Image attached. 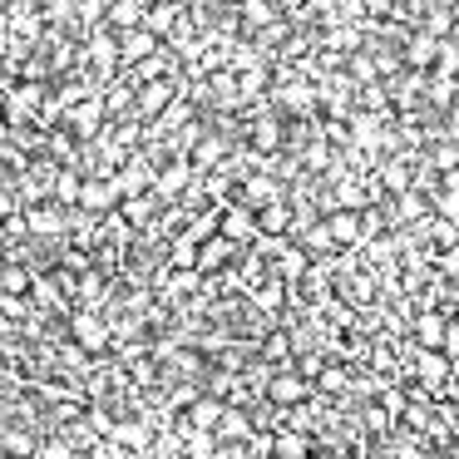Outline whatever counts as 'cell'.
<instances>
[{
	"mask_svg": "<svg viewBox=\"0 0 459 459\" xmlns=\"http://www.w3.org/2000/svg\"><path fill=\"white\" fill-rule=\"evenodd\" d=\"M114 198H119V193H114L109 178H84V183H80V198H74V203H80L90 218H100V212L114 208Z\"/></svg>",
	"mask_w": 459,
	"mask_h": 459,
	"instance_id": "obj_1",
	"label": "cell"
},
{
	"mask_svg": "<svg viewBox=\"0 0 459 459\" xmlns=\"http://www.w3.org/2000/svg\"><path fill=\"white\" fill-rule=\"evenodd\" d=\"M252 222H257L262 238H287V228H291V208H287V203H277V198H267L257 212H252Z\"/></svg>",
	"mask_w": 459,
	"mask_h": 459,
	"instance_id": "obj_2",
	"label": "cell"
},
{
	"mask_svg": "<svg viewBox=\"0 0 459 459\" xmlns=\"http://www.w3.org/2000/svg\"><path fill=\"white\" fill-rule=\"evenodd\" d=\"M153 50H159V35H149L143 25H129V30L119 35V60L124 65H139L143 55H153Z\"/></svg>",
	"mask_w": 459,
	"mask_h": 459,
	"instance_id": "obj_3",
	"label": "cell"
},
{
	"mask_svg": "<svg viewBox=\"0 0 459 459\" xmlns=\"http://www.w3.org/2000/svg\"><path fill=\"white\" fill-rule=\"evenodd\" d=\"M435 50H439V40L429 30H415L405 40V50H400V60L410 65V70H429V65H435Z\"/></svg>",
	"mask_w": 459,
	"mask_h": 459,
	"instance_id": "obj_4",
	"label": "cell"
},
{
	"mask_svg": "<svg viewBox=\"0 0 459 459\" xmlns=\"http://www.w3.org/2000/svg\"><path fill=\"white\" fill-rule=\"evenodd\" d=\"M326 232H331V242H360V238H366V228H360V212H356V208H331Z\"/></svg>",
	"mask_w": 459,
	"mask_h": 459,
	"instance_id": "obj_5",
	"label": "cell"
},
{
	"mask_svg": "<svg viewBox=\"0 0 459 459\" xmlns=\"http://www.w3.org/2000/svg\"><path fill=\"white\" fill-rule=\"evenodd\" d=\"M139 25H143L149 35H169L173 25H178V5H173V0H153L149 11L139 15Z\"/></svg>",
	"mask_w": 459,
	"mask_h": 459,
	"instance_id": "obj_6",
	"label": "cell"
},
{
	"mask_svg": "<svg viewBox=\"0 0 459 459\" xmlns=\"http://www.w3.org/2000/svg\"><path fill=\"white\" fill-rule=\"evenodd\" d=\"M169 100H173L169 80H143L139 84V114H163V109H169Z\"/></svg>",
	"mask_w": 459,
	"mask_h": 459,
	"instance_id": "obj_7",
	"label": "cell"
},
{
	"mask_svg": "<svg viewBox=\"0 0 459 459\" xmlns=\"http://www.w3.org/2000/svg\"><path fill=\"white\" fill-rule=\"evenodd\" d=\"M267 395H272V405H301L311 390H307V380H297V376H277L267 385Z\"/></svg>",
	"mask_w": 459,
	"mask_h": 459,
	"instance_id": "obj_8",
	"label": "cell"
},
{
	"mask_svg": "<svg viewBox=\"0 0 459 459\" xmlns=\"http://www.w3.org/2000/svg\"><path fill=\"white\" fill-rule=\"evenodd\" d=\"M257 232V222H252V208H222V238L242 242Z\"/></svg>",
	"mask_w": 459,
	"mask_h": 459,
	"instance_id": "obj_9",
	"label": "cell"
},
{
	"mask_svg": "<svg viewBox=\"0 0 459 459\" xmlns=\"http://www.w3.org/2000/svg\"><path fill=\"white\" fill-rule=\"evenodd\" d=\"M415 376L425 380L429 390H439V385L449 380V360L439 356V351H425V360H420V370H415Z\"/></svg>",
	"mask_w": 459,
	"mask_h": 459,
	"instance_id": "obj_10",
	"label": "cell"
},
{
	"mask_svg": "<svg viewBox=\"0 0 459 459\" xmlns=\"http://www.w3.org/2000/svg\"><path fill=\"white\" fill-rule=\"evenodd\" d=\"M74 341H80V346H90V351H100L104 341H109V331H104L100 316H80V321H74Z\"/></svg>",
	"mask_w": 459,
	"mask_h": 459,
	"instance_id": "obj_11",
	"label": "cell"
},
{
	"mask_svg": "<svg viewBox=\"0 0 459 459\" xmlns=\"http://www.w3.org/2000/svg\"><path fill=\"white\" fill-rule=\"evenodd\" d=\"M139 0H114L109 11H104V21H109V30H129V25H139Z\"/></svg>",
	"mask_w": 459,
	"mask_h": 459,
	"instance_id": "obj_12",
	"label": "cell"
},
{
	"mask_svg": "<svg viewBox=\"0 0 459 459\" xmlns=\"http://www.w3.org/2000/svg\"><path fill=\"white\" fill-rule=\"evenodd\" d=\"M252 149H257V153H277L281 149V124H272V119L252 124Z\"/></svg>",
	"mask_w": 459,
	"mask_h": 459,
	"instance_id": "obj_13",
	"label": "cell"
},
{
	"mask_svg": "<svg viewBox=\"0 0 459 459\" xmlns=\"http://www.w3.org/2000/svg\"><path fill=\"white\" fill-rule=\"evenodd\" d=\"M380 183H385L390 193H405L410 183H415V169H410L405 159H395V163H385V169H380Z\"/></svg>",
	"mask_w": 459,
	"mask_h": 459,
	"instance_id": "obj_14",
	"label": "cell"
},
{
	"mask_svg": "<svg viewBox=\"0 0 459 459\" xmlns=\"http://www.w3.org/2000/svg\"><path fill=\"white\" fill-rule=\"evenodd\" d=\"M232 247H238V242H232V238H212V242H208V247H203V252H198V267H203V272H212V267H222V262H228V257H232Z\"/></svg>",
	"mask_w": 459,
	"mask_h": 459,
	"instance_id": "obj_15",
	"label": "cell"
},
{
	"mask_svg": "<svg viewBox=\"0 0 459 459\" xmlns=\"http://www.w3.org/2000/svg\"><path fill=\"white\" fill-rule=\"evenodd\" d=\"M415 341L425 351H439V341H445V316H420L415 321Z\"/></svg>",
	"mask_w": 459,
	"mask_h": 459,
	"instance_id": "obj_16",
	"label": "cell"
},
{
	"mask_svg": "<svg viewBox=\"0 0 459 459\" xmlns=\"http://www.w3.org/2000/svg\"><path fill=\"white\" fill-rule=\"evenodd\" d=\"M272 15H277V5H272V0H242V25H247V30L267 25Z\"/></svg>",
	"mask_w": 459,
	"mask_h": 459,
	"instance_id": "obj_17",
	"label": "cell"
},
{
	"mask_svg": "<svg viewBox=\"0 0 459 459\" xmlns=\"http://www.w3.org/2000/svg\"><path fill=\"white\" fill-rule=\"evenodd\" d=\"M277 272L287 281H301V277H307V247H287V252H281V262H277Z\"/></svg>",
	"mask_w": 459,
	"mask_h": 459,
	"instance_id": "obj_18",
	"label": "cell"
},
{
	"mask_svg": "<svg viewBox=\"0 0 459 459\" xmlns=\"http://www.w3.org/2000/svg\"><path fill=\"white\" fill-rule=\"evenodd\" d=\"M311 449H307V439L301 435H277L272 439V459H307Z\"/></svg>",
	"mask_w": 459,
	"mask_h": 459,
	"instance_id": "obj_19",
	"label": "cell"
},
{
	"mask_svg": "<svg viewBox=\"0 0 459 459\" xmlns=\"http://www.w3.org/2000/svg\"><path fill=\"white\" fill-rule=\"evenodd\" d=\"M455 94H459L455 74H435V84H429V104H439V109H449V104H455Z\"/></svg>",
	"mask_w": 459,
	"mask_h": 459,
	"instance_id": "obj_20",
	"label": "cell"
},
{
	"mask_svg": "<svg viewBox=\"0 0 459 459\" xmlns=\"http://www.w3.org/2000/svg\"><path fill=\"white\" fill-rule=\"evenodd\" d=\"M218 415H222V400H218V395L198 400V405L188 410V420H193V425H203V429H208V425H218Z\"/></svg>",
	"mask_w": 459,
	"mask_h": 459,
	"instance_id": "obj_21",
	"label": "cell"
},
{
	"mask_svg": "<svg viewBox=\"0 0 459 459\" xmlns=\"http://www.w3.org/2000/svg\"><path fill=\"white\" fill-rule=\"evenodd\" d=\"M188 178H193L188 163H173V169L159 173V188H163V193H183V188H188Z\"/></svg>",
	"mask_w": 459,
	"mask_h": 459,
	"instance_id": "obj_22",
	"label": "cell"
},
{
	"mask_svg": "<svg viewBox=\"0 0 459 459\" xmlns=\"http://www.w3.org/2000/svg\"><path fill=\"white\" fill-rule=\"evenodd\" d=\"M435 74H459V45H449V40H439V50H435V65H429Z\"/></svg>",
	"mask_w": 459,
	"mask_h": 459,
	"instance_id": "obj_23",
	"label": "cell"
},
{
	"mask_svg": "<svg viewBox=\"0 0 459 459\" xmlns=\"http://www.w3.org/2000/svg\"><path fill=\"white\" fill-rule=\"evenodd\" d=\"M218 425H222V435H228V439H232V435H247V429H252V425H247V415H242L238 405H222Z\"/></svg>",
	"mask_w": 459,
	"mask_h": 459,
	"instance_id": "obj_24",
	"label": "cell"
},
{
	"mask_svg": "<svg viewBox=\"0 0 459 459\" xmlns=\"http://www.w3.org/2000/svg\"><path fill=\"white\" fill-rule=\"evenodd\" d=\"M425 212H429L425 193H415V183H410V188L400 193V218H425Z\"/></svg>",
	"mask_w": 459,
	"mask_h": 459,
	"instance_id": "obj_25",
	"label": "cell"
},
{
	"mask_svg": "<svg viewBox=\"0 0 459 459\" xmlns=\"http://www.w3.org/2000/svg\"><path fill=\"white\" fill-rule=\"evenodd\" d=\"M80 173H74V169H65L60 173V178H55V198H60V203H74V198H80Z\"/></svg>",
	"mask_w": 459,
	"mask_h": 459,
	"instance_id": "obj_26",
	"label": "cell"
},
{
	"mask_svg": "<svg viewBox=\"0 0 459 459\" xmlns=\"http://www.w3.org/2000/svg\"><path fill=\"white\" fill-rule=\"evenodd\" d=\"M124 222H134V228H143V222H149V212H153V203L149 198H139V193H134V198L129 203H124Z\"/></svg>",
	"mask_w": 459,
	"mask_h": 459,
	"instance_id": "obj_27",
	"label": "cell"
},
{
	"mask_svg": "<svg viewBox=\"0 0 459 459\" xmlns=\"http://www.w3.org/2000/svg\"><path fill=\"white\" fill-rule=\"evenodd\" d=\"M173 267H178V272H198V242H178V247H173Z\"/></svg>",
	"mask_w": 459,
	"mask_h": 459,
	"instance_id": "obj_28",
	"label": "cell"
},
{
	"mask_svg": "<svg viewBox=\"0 0 459 459\" xmlns=\"http://www.w3.org/2000/svg\"><path fill=\"white\" fill-rule=\"evenodd\" d=\"M425 30L435 35V40H439V35H449V30H455V11H449V5H439V11L425 21Z\"/></svg>",
	"mask_w": 459,
	"mask_h": 459,
	"instance_id": "obj_29",
	"label": "cell"
},
{
	"mask_svg": "<svg viewBox=\"0 0 459 459\" xmlns=\"http://www.w3.org/2000/svg\"><path fill=\"white\" fill-rule=\"evenodd\" d=\"M208 90L218 94V100H232V94H238V80H232V70H218V74L208 80Z\"/></svg>",
	"mask_w": 459,
	"mask_h": 459,
	"instance_id": "obj_30",
	"label": "cell"
},
{
	"mask_svg": "<svg viewBox=\"0 0 459 459\" xmlns=\"http://www.w3.org/2000/svg\"><path fill=\"white\" fill-rule=\"evenodd\" d=\"M218 153H222V143H218V139H203L198 149H193V169H208V163L218 159Z\"/></svg>",
	"mask_w": 459,
	"mask_h": 459,
	"instance_id": "obj_31",
	"label": "cell"
},
{
	"mask_svg": "<svg viewBox=\"0 0 459 459\" xmlns=\"http://www.w3.org/2000/svg\"><path fill=\"white\" fill-rule=\"evenodd\" d=\"M0 287H5V291L15 297V291L30 287V277H25V267H5V272H0Z\"/></svg>",
	"mask_w": 459,
	"mask_h": 459,
	"instance_id": "obj_32",
	"label": "cell"
},
{
	"mask_svg": "<svg viewBox=\"0 0 459 459\" xmlns=\"http://www.w3.org/2000/svg\"><path fill=\"white\" fill-rule=\"evenodd\" d=\"M439 356L455 360L459 356V321H445V341H439Z\"/></svg>",
	"mask_w": 459,
	"mask_h": 459,
	"instance_id": "obj_33",
	"label": "cell"
},
{
	"mask_svg": "<svg viewBox=\"0 0 459 459\" xmlns=\"http://www.w3.org/2000/svg\"><path fill=\"white\" fill-rule=\"evenodd\" d=\"M331 247H336V242H331L326 222H321V228H311V232H307V252H331Z\"/></svg>",
	"mask_w": 459,
	"mask_h": 459,
	"instance_id": "obj_34",
	"label": "cell"
},
{
	"mask_svg": "<svg viewBox=\"0 0 459 459\" xmlns=\"http://www.w3.org/2000/svg\"><path fill=\"white\" fill-rule=\"evenodd\" d=\"M439 212H445L449 222H459V188H449L445 198H439Z\"/></svg>",
	"mask_w": 459,
	"mask_h": 459,
	"instance_id": "obj_35",
	"label": "cell"
},
{
	"mask_svg": "<svg viewBox=\"0 0 459 459\" xmlns=\"http://www.w3.org/2000/svg\"><path fill=\"white\" fill-rule=\"evenodd\" d=\"M351 74H356V80H370V74H376V60H370V55H356V60H351Z\"/></svg>",
	"mask_w": 459,
	"mask_h": 459,
	"instance_id": "obj_36",
	"label": "cell"
},
{
	"mask_svg": "<svg viewBox=\"0 0 459 459\" xmlns=\"http://www.w3.org/2000/svg\"><path fill=\"white\" fill-rule=\"evenodd\" d=\"M35 455H40V459H74V449L70 445H40Z\"/></svg>",
	"mask_w": 459,
	"mask_h": 459,
	"instance_id": "obj_37",
	"label": "cell"
},
{
	"mask_svg": "<svg viewBox=\"0 0 459 459\" xmlns=\"http://www.w3.org/2000/svg\"><path fill=\"white\" fill-rule=\"evenodd\" d=\"M360 11L366 15H390L395 11V0H360Z\"/></svg>",
	"mask_w": 459,
	"mask_h": 459,
	"instance_id": "obj_38",
	"label": "cell"
},
{
	"mask_svg": "<svg viewBox=\"0 0 459 459\" xmlns=\"http://www.w3.org/2000/svg\"><path fill=\"white\" fill-rule=\"evenodd\" d=\"M435 163H439V169H455V163H459V149H455V143H445V149H435Z\"/></svg>",
	"mask_w": 459,
	"mask_h": 459,
	"instance_id": "obj_39",
	"label": "cell"
},
{
	"mask_svg": "<svg viewBox=\"0 0 459 459\" xmlns=\"http://www.w3.org/2000/svg\"><path fill=\"white\" fill-rule=\"evenodd\" d=\"M129 84H134V80H129ZM129 84H119V90H114V94H109V114H119V109H124V104H129V100H134V94H124V90H129Z\"/></svg>",
	"mask_w": 459,
	"mask_h": 459,
	"instance_id": "obj_40",
	"label": "cell"
},
{
	"mask_svg": "<svg viewBox=\"0 0 459 459\" xmlns=\"http://www.w3.org/2000/svg\"><path fill=\"white\" fill-rule=\"evenodd\" d=\"M445 272H449V277H459V242H449V247H445Z\"/></svg>",
	"mask_w": 459,
	"mask_h": 459,
	"instance_id": "obj_41",
	"label": "cell"
},
{
	"mask_svg": "<svg viewBox=\"0 0 459 459\" xmlns=\"http://www.w3.org/2000/svg\"><path fill=\"white\" fill-rule=\"evenodd\" d=\"M25 222H30L35 232H45V228H55V212H30V218H25Z\"/></svg>",
	"mask_w": 459,
	"mask_h": 459,
	"instance_id": "obj_42",
	"label": "cell"
},
{
	"mask_svg": "<svg viewBox=\"0 0 459 459\" xmlns=\"http://www.w3.org/2000/svg\"><path fill=\"white\" fill-rule=\"evenodd\" d=\"M80 11H84V21H100V15H104V0H80Z\"/></svg>",
	"mask_w": 459,
	"mask_h": 459,
	"instance_id": "obj_43",
	"label": "cell"
},
{
	"mask_svg": "<svg viewBox=\"0 0 459 459\" xmlns=\"http://www.w3.org/2000/svg\"><path fill=\"white\" fill-rule=\"evenodd\" d=\"M321 385H326V390H341V385H346V370H326V376H321Z\"/></svg>",
	"mask_w": 459,
	"mask_h": 459,
	"instance_id": "obj_44",
	"label": "cell"
},
{
	"mask_svg": "<svg viewBox=\"0 0 459 459\" xmlns=\"http://www.w3.org/2000/svg\"><path fill=\"white\" fill-rule=\"evenodd\" d=\"M60 420H80V400H60V410H55Z\"/></svg>",
	"mask_w": 459,
	"mask_h": 459,
	"instance_id": "obj_45",
	"label": "cell"
},
{
	"mask_svg": "<svg viewBox=\"0 0 459 459\" xmlns=\"http://www.w3.org/2000/svg\"><path fill=\"white\" fill-rule=\"evenodd\" d=\"M267 356H272V360L287 356V336H272V341H267Z\"/></svg>",
	"mask_w": 459,
	"mask_h": 459,
	"instance_id": "obj_46",
	"label": "cell"
},
{
	"mask_svg": "<svg viewBox=\"0 0 459 459\" xmlns=\"http://www.w3.org/2000/svg\"><path fill=\"white\" fill-rule=\"evenodd\" d=\"M277 11H307V0H272Z\"/></svg>",
	"mask_w": 459,
	"mask_h": 459,
	"instance_id": "obj_47",
	"label": "cell"
},
{
	"mask_svg": "<svg viewBox=\"0 0 459 459\" xmlns=\"http://www.w3.org/2000/svg\"><path fill=\"white\" fill-rule=\"evenodd\" d=\"M5 134H11V129H5V124H0V143H5Z\"/></svg>",
	"mask_w": 459,
	"mask_h": 459,
	"instance_id": "obj_48",
	"label": "cell"
}]
</instances>
